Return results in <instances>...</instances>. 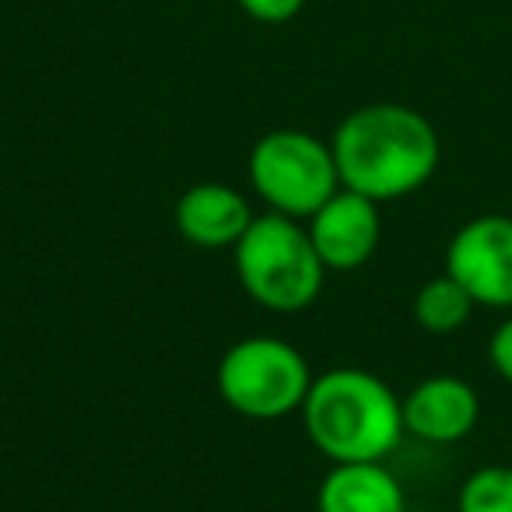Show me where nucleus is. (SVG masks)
<instances>
[{
	"label": "nucleus",
	"mask_w": 512,
	"mask_h": 512,
	"mask_svg": "<svg viewBox=\"0 0 512 512\" xmlns=\"http://www.w3.org/2000/svg\"><path fill=\"white\" fill-rule=\"evenodd\" d=\"M249 179L253 190L278 214L313 218L337 190L334 148L306 130H271L249 151Z\"/></svg>",
	"instance_id": "5"
},
{
	"label": "nucleus",
	"mask_w": 512,
	"mask_h": 512,
	"mask_svg": "<svg viewBox=\"0 0 512 512\" xmlns=\"http://www.w3.org/2000/svg\"><path fill=\"white\" fill-rule=\"evenodd\" d=\"M404 428L425 442H460L474 432L481 400L474 386L460 376H428L407 393L404 400Z\"/></svg>",
	"instance_id": "8"
},
{
	"label": "nucleus",
	"mask_w": 512,
	"mask_h": 512,
	"mask_svg": "<svg viewBox=\"0 0 512 512\" xmlns=\"http://www.w3.org/2000/svg\"><path fill=\"white\" fill-rule=\"evenodd\" d=\"M253 225L249 200L225 183H197L176 200V228L190 246L225 249Z\"/></svg>",
	"instance_id": "9"
},
{
	"label": "nucleus",
	"mask_w": 512,
	"mask_h": 512,
	"mask_svg": "<svg viewBox=\"0 0 512 512\" xmlns=\"http://www.w3.org/2000/svg\"><path fill=\"white\" fill-rule=\"evenodd\" d=\"M330 148L344 190L376 204L421 190L439 169L435 127L418 109L397 102H376L344 116Z\"/></svg>",
	"instance_id": "1"
},
{
	"label": "nucleus",
	"mask_w": 512,
	"mask_h": 512,
	"mask_svg": "<svg viewBox=\"0 0 512 512\" xmlns=\"http://www.w3.org/2000/svg\"><path fill=\"white\" fill-rule=\"evenodd\" d=\"M460 512H512V467H481L463 481Z\"/></svg>",
	"instance_id": "12"
},
{
	"label": "nucleus",
	"mask_w": 512,
	"mask_h": 512,
	"mask_svg": "<svg viewBox=\"0 0 512 512\" xmlns=\"http://www.w3.org/2000/svg\"><path fill=\"white\" fill-rule=\"evenodd\" d=\"M404 505V488L379 460L334 463L316 495V512H404Z\"/></svg>",
	"instance_id": "10"
},
{
	"label": "nucleus",
	"mask_w": 512,
	"mask_h": 512,
	"mask_svg": "<svg viewBox=\"0 0 512 512\" xmlns=\"http://www.w3.org/2000/svg\"><path fill=\"white\" fill-rule=\"evenodd\" d=\"M379 235H383L379 204L344 186L309 218V239L327 271H358L369 264Z\"/></svg>",
	"instance_id": "7"
},
{
	"label": "nucleus",
	"mask_w": 512,
	"mask_h": 512,
	"mask_svg": "<svg viewBox=\"0 0 512 512\" xmlns=\"http://www.w3.org/2000/svg\"><path fill=\"white\" fill-rule=\"evenodd\" d=\"M313 446L334 463L383 460L404 435V404L365 369H330L313 379L302 404Z\"/></svg>",
	"instance_id": "2"
},
{
	"label": "nucleus",
	"mask_w": 512,
	"mask_h": 512,
	"mask_svg": "<svg viewBox=\"0 0 512 512\" xmlns=\"http://www.w3.org/2000/svg\"><path fill=\"white\" fill-rule=\"evenodd\" d=\"M309 386V362L281 337H246L218 362V390L225 404L253 421H274L302 411Z\"/></svg>",
	"instance_id": "4"
},
{
	"label": "nucleus",
	"mask_w": 512,
	"mask_h": 512,
	"mask_svg": "<svg viewBox=\"0 0 512 512\" xmlns=\"http://www.w3.org/2000/svg\"><path fill=\"white\" fill-rule=\"evenodd\" d=\"M446 274L477 306L512 309V218L481 214L456 228L446 246Z\"/></svg>",
	"instance_id": "6"
},
{
	"label": "nucleus",
	"mask_w": 512,
	"mask_h": 512,
	"mask_svg": "<svg viewBox=\"0 0 512 512\" xmlns=\"http://www.w3.org/2000/svg\"><path fill=\"white\" fill-rule=\"evenodd\" d=\"M235 274L253 302L274 313H299L313 306L327 278L320 253H316L309 228L288 214H264L253 218L239 242H235Z\"/></svg>",
	"instance_id": "3"
},
{
	"label": "nucleus",
	"mask_w": 512,
	"mask_h": 512,
	"mask_svg": "<svg viewBox=\"0 0 512 512\" xmlns=\"http://www.w3.org/2000/svg\"><path fill=\"white\" fill-rule=\"evenodd\" d=\"M474 306L477 302L470 299L460 281L449 278V274H439V278L425 281L418 288V295H414V320L428 334H453L470 320Z\"/></svg>",
	"instance_id": "11"
},
{
	"label": "nucleus",
	"mask_w": 512,
	"mask_h": 512,
	"mask_svg": "<svg viewBox=\"0 0 512 512\" xmlns=\"http://www.w3.org/2000/svg\"><path fill=\"white\" fill-rule=\"evenodd\" d=\"M239 8L264 25H285L306 8V0H239Z\"/></svg>",
	"instance_id": "13"
},
{
	"label": "nucleus",
	"mask_w": 512,
	"mask_h": 512,
	"mask_svg": "<svg viewBox=\"0 0 512 512\" xmlns=\"http://www.w3.org/2000/svg\"><path fill=\"white\" fill-rule=\"evenodd\" d=\"M488 355H491V365H495L498 376H502L505 383H512V316L491 334Z\"/></svg>",
	"instance_id": "14"
}]
</instances>
